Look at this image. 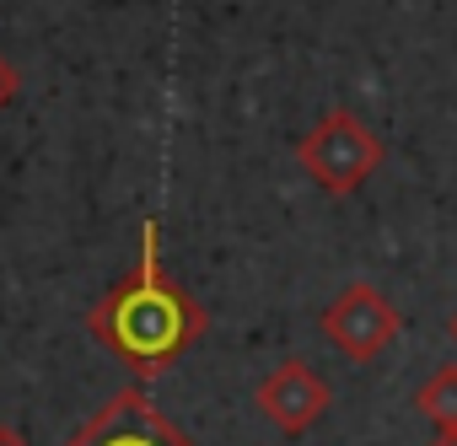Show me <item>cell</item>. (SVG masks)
Returning <instances> with one entry per match:
<instances>
[{
    "mask_svg": "<svg viewBox=\"0 0 457 446\" xmlns=\"http://www.w3.org/2000/svg\"><path fill=\"white\" fill-rule=\"evenodd\" d=\"M0 446H28V441H22L17 430H6V425H0Z\"/></svg>",
    "mask_w": 457,
    "mask_h": 446,
    "instance_id": "cell-8",
    "label": "cell"
},
{
    "mask_svg": "<svg viewBox=\"0 0 457 446\" xmlns=\"http://www.w3.org/2000/svg\"><path fill=\"white\" fill-rule=\"evenodd\" d=\"M17 87H22V76H17V65L0 54V113L12 108V97H17Z\"/></svg>",
    "mask_w": 457,
    "mask_h": 446,
    "instance_id": "cell-7",
    "label": "cell"
},
{
    "mask_svg": "<svg viewBox=\"0 0 457 446\" xmlns=\"http://www.w3.org/2000/svg\"><path fill=\"white\" fill-rule=\"evenodd\" d=\"M436 446H457V435H441V441H436Z\"/></svg>",
    "mask_w": 457,
    "mask_h": 446,
    "instance_id": "cell-9",
    "label": "cell"
},
{
    "mask_svg": "<svg viewBox=\"0 0 457 446\" xmlns=\"http://www.w3.org/2000/svg\"><path fill=\"white\" fill-rule=\"evenodd\" d=\"M259 414L280 430V435H302L307 425H318L328 414V382L307 366V360H280L264 382H259Z\"/></svg>",
    "mask_w": 457,
    "mask_h": 446,
    "instance_id": "cell-5",
    "label": "cell"
},
{
    "mask_svg": "<svg viewBox=\"0 0 457 446\" xmlns=\"http://www.w3.org/2000/svg\"><path fill=\"white\" fill-rule=\"evenodd\" d=\"M452 339H457V312H452Z\"/></svg>",
    "mask_w": 457,
    "mask_h": 446,
    "instance_id": "cell-10",
    "label": "cell"
},
{
    "mask_svg": "<svg viewBox=\"0 0 457 446\" xmlns=\"http://www.w3.org/2000/svg\"><path fill=\"white\" fill-rule=\"evenodd\" d=\"M65 446H194L140 387L113 392Z\"/></svg>",
    "mask_w": 457,
    "mask_h": 446,
    "instance_id": "cell-4",
    "label": "cell"
},
{
    "mask_svg": "<svg viewBox=\"0 0 457 446\" xmlns=\"http://www.w3.org/2000/svg\"><path fill=\"white\" fill-rule=\"evenodd\" d=\"M382 156H387L382 135H377L366 119H355L350 108H328V113L296 140V161H302V172H307L323 194H355V188L382 167Z\"/></svg>",
    "mask_w": 457,
    "mask_h": 446,
    "instance_id": "cell-2",
    "label": "cell"
},
{
    "mask_svg": "<svg viewBox=\"0 0 457 446\" xmlns=\"http://www.w3.org/2000/svg\"><path fill=\"white\" fill-rule=\"evenodd\" d=\"M92 334L135 376L172 371L178 355L204 334V307L162 264V220H145V227H140L135 269L92 307Z\"/></svg>",
    "mask_w": 457,
    "mask_h": 446,
    "instance_id": "cell-1",
    "label": "cell"
},
{
    "mask_svg": "<svg viewBox=\"0 0 457 446\" xmlns=\"http://www.w3.org/2000/svg\"><path fill=\"white\" fill-rule=\"evenodd\" d=\"M414 403H420V414H425L441 435H457V360L436 366V371L420 382Z\"/></svg>",
    "mask_w": 457,
    "mask_h": 446,
    "instance_id": "cell-6",
    "label": "cell"
},
{
    "mask_svg": "<svg viewBox=\"0 0 457 446\" xmlns=\"http://www.w3.org/2000/svg\"><path fill=\"white\" fill-rule=\"evenodd\" d=\"M318 328H323V339H328L345 360H377V355L398 339L403 318H398V307H393L377 285L355 280V285H345V291L323 307Z\"/></svg>",
    "mask_w": 457,
    "mask_h": 446,
    "instance_id": "cell-3",
    "label": "cell"
}]
</instances>
